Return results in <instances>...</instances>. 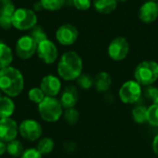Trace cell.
Here are the masks:
<instances>
[{
    "instance_id": "cell-1",
    "label": "cell",
    "mask_w": 158,
    "mask_h": 158,
    "mask_svg": "<svg viewBox=\"0 0 158 158\" xmlns=\"http://www.w3.org/2000/svg\"><path fill=\"white\" fill-rule=\"evenodd\" d=\"M83 63L80 55L75 51L64 53L57 64V73L64 81L77 80L82 73Z\"/></svg>"
},
{
    "instance_id": "cell-2",
    "label": "cell",
    "mask_w": 158,
    "mask_h": 158,
    "mask_svg": "<svg viewBox=\"0 0 158 158\" xmlns=\"http://www.w3.org/2000/svg\"><path fill=\"white\" fill-rule=\"evenodd\" d=\"M24 89V78L22 73L14 67L0 69V91L8 97L19 95Z\"/></svg>"
},
{
    "instance_id": "cell-3",
    "label": "cell",
    "mask_w": 158,
    "mask_h": 158,
    "mask_svg": "<svg viewBox=\"0 0 158 158\" xmlns=\"http://www.w3.org/2000/svg\"><path fill=\"white\" fill-rule=\"evenodd\" d=\"M134 79L142 86H151L158 80V63L154 60L142 61L135 68Z\"/></svg>"
},
{
    "instance_id": "cell-4",
    "label": "cell",
    "mask_w": 158,
    "mask_h": 158,
    "mask_svg": "<svg viewBox=\"0 0 158 158\" xmlns=\"http://www.w3.org/2000/svg\"><path fill=\"white\" fill-rule=\"evenodd\" d=\"M38 111L43 120L53 123L58 121L63 115V106L56 97H47L38 105Z\"/></svg>"
},
{
    "instance_id": "cell-5",
    "label": "cell",
    "mask_w": 158,
    "mask_h": 158,
    "mask_svg": "<svg viewBox=\"0 0 158 158\" xmlns=\"http://www.w3.org/2000/svg\"><path fill=\"white\" fill-rule=\"evenodd\" d=\"M37 15L30 8H17L12 16V26L19 31H28L37 25Z\"/></svg>"
},
{
    "instance_id": "cell-6",
    "label": "cell",
    "mask_w": 158,
    "mask_h": 158,
    "mask_svg": "<svg viewBox=\"0 0 158 158\" xmlns=\"http://www.w3.org/2000/svg\"><path fill=\"white\" fill-rule=\"evenodd\" d=\"M130 53V43L123 36L114 38L107 46L108 56L114 61L124 60Z\"/></svg>"
},
{
    "instance_id": "cell-7",
    "label": "cell",
    "mask_w": 158,
    "mask_h": 158,
    "mask_svg": "<svg viewBox=\"0 0 158 158\" xmlns=\"http://www.w3.org/2000/svg\"><path fill=\"white\" fill-rule=\"evenodd\" d=\"M142 93V85H140L135 80H131L122 84L118 95L124 104H134L141 98Z\"/></svg>"
},
{
    "instance_id": "cell-8",
    "label": "cell",
    "mask_w": 158,
    "mask_h": 158,
    "mask_svg": "<svg viewBox=\"0 0 158 158\" xmlns=\"http://www.w3.org/2000/svg\"><path fill=\"white\" fill-rule=\"evenodd\" d=\"M37 44H38L31 35H23L19 38L16 43V54L23 60L30 59L36 53Z\"/></svg>"
},
{
    "instance_id": "cell-9",
    "label": "cell",
    "mask_w": 158,
    "mask_h": 158,
    "mask_svg": "<svg viewBox=\"0 0 158 158\" xmlns=\"http://www.w3.org/2000/svg\"><path fill=\"white\" fill-rule=\"evenodd\" d=\"M36 54L38 57L45 64L55 63L58 56L56 45L49 39L42 41L37 44Z\"/></svg>"
},
{
    "instance_id": "cell-10",
    "label": "cell",
    "mask_w": 158,
    "mask_h": 158,
    "mask_svg": "<svg viewBox=\"0 0 158 158\" xmlns=\"http://www.w3.org/2000/svg\"><path fill=\"white\" fill-rule=\"evenodd\" d=\"M19 133L25 140L34 142L38 140L43 133L42 126L34 119H25L19 126Z\"/></svg>"
},
{
    "instance_id": "cell-11",
    "label": "cell",
    "mask_w": 158,
    "mask_h": 158,
    "mask_svg": "<svg viewBox=\"0 0 158 158\" xmlns=\"http://www.w3.org/2000/svg\"><path fill=\"white\" fill-rule=\"evenodd\" d=\"M79 37V31L76 26L66 23L58 27L56 31V41L65 46L72 45Z\"/></svg>"
},
{
    "instance_id": "cell-12",
    "label": "cell",
    "mask_w": 158,
    "mask_h": 158,
    "mask_svg": "<svg viewBox=\"0 0 158 158\" xmlns=\"http://www.w3.org/2000/svg\"><path fill=\"white\" fill-rule=\"evenodd\" d=\"M19 133V126L11 118H0V140L9 143L16 139Z\"/></svg>"
},
{
    "instance_id": "cell-13",
    "label": "cell",
    "mask_w": 158,
    "mask_h": 158,
    "mask_svg": "<svg viewBox=\"0 0 158 158\" xmlns=\"http://www.w3.org/2000/svg\"><path fill=\"white\" fill-rule=\"evenodd\" d=\"M40 89L45 96L56 97L61 90V81L54 75H46L41 81Z\"/></svg>"
},
{
    "instance_id": "cell-14",
    "label": "cell",
    "mask_w": 158,
    "mask_h": 158,
    "mask_svg": "<svg viewBox=\"0 0 158 158\" xmlns=\"http://www.w3.org/2000/svg\"><path fill=\"white\" fill-rule=\"evenodd\" d=\"M158 18L157 2L146 1L139 8V19L143 23H153Z\"/></svg>"
},
{
    "instance_id": "cell-15",
    "label": "cell",
    "mask_w": 158,
    "mask_h": 158,
    "mask_svg": "<svg viewBox=\"0 0 158 158\" xmlns=\"http://www.w3.org/2000/svg\"><path fill=\"white\" fill-rule=\"evenodd\" d=\"M79 94H78V90L75 86L73 85H69L67 86L60 96V103L63 106V108H72L76 106L78 102Z\"/></svg>"
},
{
    "instance_id": "cell-16",
    "label": "cell",
    "mask_w": 158,
    "mask_h": 158,
    "mask_svg": "<svg viewBox=\"0 0 158 158\" xmlns=\"http://www.w3.org/2000/svg\"><path fill=\"white\" fill-rule=\"evenodd\" d=\"M112 84V78L109 73L106 71L99 72L94 77V87L98 93H107Z\"/></svg>"
},
{
    "instance_id": "cell-17",
    "label": "cell",
    "mask_w": 158,
    "mask_h": 158,
    "mask_svg": "<svg viewBox=\"0 0 158 158\" xmlns=\"http://www.w3.org/2000/svg\"><path fill=\"white\" fill-rule=\"evenodd\" d=\"M93 6L98 13L107 15L117 8L118 2L116 0H94Z\"/></svg>"
},
{
    "instance_id": "cell-18",
    "label": "cell",
    "mask_w": 158,
    "mask_h": 158,
    "mask_svg": "<svg viewBox=\"0 0 158 158\" xmlns=\"http://www.w3.org/2000/svg\"><path fill=\"white\" fill-rule=\"evenodd\" d=\"M15 112V104L8 96H0V118H10Z\"/></svg>"
},
{
    "instance_id": "cell-19",
    "label": "cell",
    "mask_w": 158,
    "mask_h": 158,
    "mask_svg": "<svg viewBox=\"0 0 158 158\" xmlns=\"http://www.w3.org/2000/svg\"><path fill=\"white\" fill-rule=\"evenodd\" d=\"M13 61V52L11 48L0 42V69L7 68L11 65Z\"/></svg>"
},
{
    "instance_id": "cell-20",
    "label": "cell",
    "mask_w": 158,
    "mask_h": 158,
    "mask_svg": "<svg viewBox=\"0 0 158 158\" xmlns=\"http://www.w3.org/2000/svg\"><path fill=\"white\" fill-rule=\"evenodd\" d=\"M23 145L18 140H13L6 143V153L13 157L19 158L24 152Z\"/></svg>"
},
{
    "instance_id": "cell-21",
    "label": "cell",
    "mask_w": 158,
    "mask_h": 158,
    "mask_svg": "<svg viewBox=\"0 0 158 158\" xmlns=\"http://www.w3.org/2000/svg\"><path fill=\"white\" fill-rule=\"evenodd\" d=\"M55 147V143L51 138L45 137L40 140V142L37 144V150L40 152V154L42 156H45V155H49L50 153H52V151L54 150Z\"/></svg>"
},
{
    "instance_id": "cell-22",
    "label": "cell",
    "mask_w": 158,
    "mask_h": 158,
    "mask_svg": "<svg viewBox=\"0 0 158 158\" xmlns=\"http://www.w3.org/2000/svg\"><path fill=\"white\" fill-rule=\"evenodd\" d=\"M132 118L138 124H143L147 121V108L143 106H139L132 110Z\"/></svg>"
},
{
    "instance_id": "cell-23",
    "label": "cell",
    "mask_w": 158,
    "mask_h": 158,
    "mask_svg": "<svg viewBox=\"0 0 158 158\" xmlns=\"http://www.w3.org/2000/svg\"><path fill=\"white\" fill-rule=\"evenodd\" d=\"M66 0H40L43 9L48 11H57L65 5Z\"/></svg>"
},
{
    "instance_id": "cell-24",
    "label": "cell",
    "mask_w": 158,
    "mask_h": 158,
    "mask_svg": "<svg viewBox=\"0 0 158 158\" xmlns=\"http://www.w3.org/2000/svg\"><path fill=\"white\" fill-rule=\"evenodd\" d=\"M16 10L12 0H0V16L12 17Z\"/></svg>"
},
{
    "instance_id": "cell-25",
    "label": "cell",
    "mask_w": 158,
    "mask_h": 158,
    "mask_svg": "<svg viewBox=\"0 0 158 158\" xmlns=\"http://www.w3.org/2000/svg\"><path fill=\"white\" fill-rule=\"evenodd\" d=\"M77 83L79 87L81 88L82 90H89L94 84V78H93L89 74L81 73V76L77 79Z\"/></svg>"
},
{
    "instance_id": "cell-26",
    "label": "cell",
    "mask_w": 158,
    "mask_h": 158,
    "mask_svg": "<svg viewBox=\"0 0 158 158\" xmlns=\"http://www.w3.org/2000/svg\"><path fill=\"white\" fill-rule=\"evenodd\" d=\"M63 116H64L65 121L69 125L77 124V122L79 121V118H80V113L74 107L66 109V111L63 113Z\"/></svg>"
},
{
    "instance_id": "cell-27",
    "label": "cell",
    "mask_w": 158,
    "mask_h": 158,
    "mask_svg": "<svg viewBox=\"0 0 158 158\" xmlns=\"http://www.w3.org/2000/svg\"><path fill=\"white\" fill-rule=\"evenodd\" d=\"M147 121L152 126L158 127V104H153L147 108Z\"/></svg>"
},
{
    "instance_id": "cell-28",
    "label": "cell",
    "mask_w": 158,
    "mask_h": 158,
    "mask_svg": "<svg viewBox=\"0 0 158 158\" xmlns=\"http://www.w3.org/2000/svg\"><path fill=\"white\" fill-rule=\"evenodd\" d=\"M28 96H29V99L35 103V104H40L45 97L44 94L43 93V91L40 89V88H31L29 93H28Z\"/></svg>"
},
{
    "instance_id": "cell-29",
    "label": "cell",
    "mask_w": 158,
    "mask_h": 158,
    "mask_svg": "<svg viewBox=\"0 0 158 158\" xmlns=\"http://www.w3.org/2000/svg\"><path fill=\"white\" fill-rule=\"evenodd\" d=\"M30 35L34 39V41L37 44H39L42 41H44V40L48 39L47 38V34L45 33L44 29L41 26H37V25L32 28V31H31Z\"/></svg>"
},
{
    "instance_id": "cell-30",
    "label": "cell",
    "mask_w": 158,
    "mask_h": 158,
    "mask_svg": "<svg viewBox=\"0 0 158 158\" xmlns=\"http://www.w3.org/2000/svg\"><path fill=\"white\" fill-rule=\"evenodd\" d=\"M144 95L146 98L150 99L153 101L154 104H158V89L156 87L147 86V88L144 91Z\"/></svg>"
},
{
    "instance_id": "cell-31",
    "label": "cell",
    "mask_w": 158,
    "mask_h": 158,
    "mask_svg": "<svg viewBox=\"0 0 158 158\" xmlns=\"http://www.w3.org/2000/svg\"><path fill=\"white\" fill-rule=\"evenodd\" d=\"M73 5L78 10L86 11L91 7L92 2L91 0H73Z\"/></svg>"
},
{
    "instance_id": "cell-32",
    "label": "cell",
    "mask_w": 158,
    "mask_h": 158,
    "mask_svg": "<svg viewBox=\"0 0 158 158\" xmlns=\"http://www.w3.org/2000/svg\"><path fill=\"white\" fill-rule=\"evenodd\" d=\"M42 155L36 148L26 149L19 158H42Z\"/></svg>"
},
{
    "instance_id": "cell-33",
    "label": "cell",
    "mask_w": 158,
    "mask_h": 158,
    "mask_svg": "<svg viewBox=\"0 0 158 158\" xmlns=\"http://www.w3.org/2000/svg\"><path fill=\"white\" fill-rule=\"evenodd\" d=\"M0 27L4 30H8L12 27V17L0 16Z\"/></svg>"
},
{
    "instance_id": "cell-34",
    "label": "cell",
    "mask_w": 158,
    "mask_h": 158,
    "mask_svg": "<svg viewBox=\"0 0 158 158\" xmlns=\"http://www.w3.org/2000/svg\"><path fill=\"white\" fill-rule=\"evenodd\" d=\"M64 149L68 153H74L77 150V144L74 142H66L64 143Z\"/></svg>"
},
{
    "instance_id": "cell-35",
    "label": "cell",
    "mask_w": 158,
    "mask_h": 158,
    "mask_svg": "<svg viewBox=\"0 0 158 158\" xmlns=\"http://www.w3.org/2000/svg\"><path fill=\"white\" fill-rule=\"evenodd\" d=\"M153 150L155 152V154L158 156V134L154 138L153 141Z\"/></svg>"
},
{
    "instance_id": "cell-36",
    "label": "cell",
    "mask_w": 158,
    "mask_h": 158,
    "mask_svg": "<svg viewBox=\"0 0 158 158\" xmlns=\"http://www.w3.org/2000/svg\"><path fill=\"white\" fill-rule=\"evenodd\" d=\"M6 152V144L3 141L0 140V156H3Z\"/></svg>"
},
{
    "instance_id": "cell-37",
    "label": "cell",
    "mask_w": 158,
    "mask_h": 158,
    "mask_svg": "<svg viewBox=\"0 0 158 158\" xmlns=\"http://www.w3.org/2000/svg\"><path fill=\"white\" fill-rule=\"evenodd\" d=\"M118 3H124V2H126L127 0H116Z\"/></svg>"
},
{
    "instance_id": "cell-38",
    "label": "cell",
    "mask_w": 158,
    "mask_h": 158,
    "mask_svg": "<svg viewBox=\"0 0 158 158\" xmlns=\"http://www.w3.org/2000/svg\"><path fill=\"white\" fill-rule=\"evenodd\" d=\"M148 1H153V2H158V0H148Z\"/></svg>"
},
{
    "instance_id": "cell-39",
    "label": "cell",
    "mask_w": 158,
    "mask_h": 158,
    "mask_svg": "<svg viewBox=\"0 0 158 158\" xmlns=\"http://www.w3.org/2000/svg\"><path fill=\"white\" fill-rule=\"evenodd\" d=\"M157 5H158V2H157Z\"/></svg>"
},
{
    "instance_id": "cell-40",
    "label": "cell",
    "mask_w": 158,
    "mask_h": 158,
    "mask_svg": "<svg viewBox=\"0 0 158 158\" xmlns=\"http://www.w3.org/2000/svg\"><path fill=\"white\" fill-rule=\"evenodd\" d=\"M0 96H1V95H0Z\"/></svg>"
}]
</instances>
